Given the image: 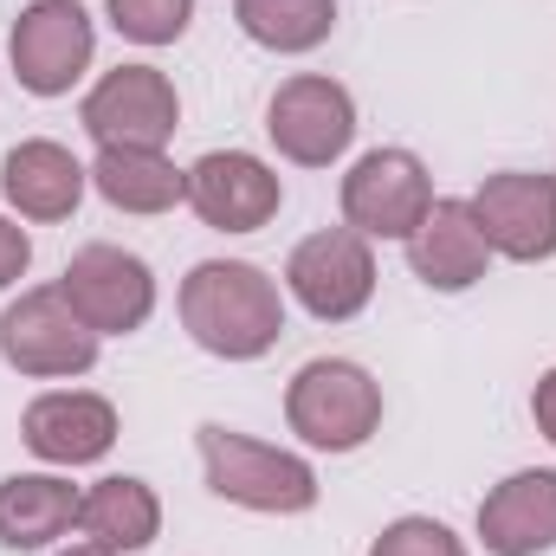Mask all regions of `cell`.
Returning <instances> with one entry per match:
<instances>
[{"mask_svg":"<svg viewBox=\"0 0 556 556\" xmlns=\"http://www.w3.org/2000/svg\"><path fill=\"white\" fill-rule=\"evenodd\" d=\"M181 330L220 363H260L285 337V291L253 260H201L175 291Z\"/></svg>","mask_w":556,"mask_h":556,"instance_id":"cell-1","label":"cell"},{"mask_svg":"<svg viewBox=\"0 0 556 556\" xmlns=\"http://www.w3.org/2000/svg\"><path fill=\"white\" fill-rule=\"evenodd\" d=\"M201 446V472H207V492L240 505V511H266V518H298L317 505V472L304 453H285V446H266L240 427H220L207 420L194 433Z\"/></svg>","mask_w":556,"mask_h":556,"instance_id":"cell-2","label":"cell"},{"mask_svg":"<svg viewBox=\"0 0 556 556\" xmlns=\"http://www.w3.org/2000/svg\"><path fill=\"white\" fill-rule=\"evenodd\" d=\"M285 427L317 453H356L382 427V382L350 356H311L285 389Z\"/></svg>","mask_w":556,"mask_h":556,"instance_id":"cell-3","label":"cell"},{"mask_svg":"<svg viewBox=\"0 0 556 556\" xmlns=\"http://www.w3.org/2000/svg\"><path fill=\"white\" fill-rule=\"evenodd\" d=\"M98 330L72 311V298L59 285H33L0 311V356L7 369L33 376V382H65V376H91L98 369Z\"/></svg>","mask_w":556,"mask_h":556,"instance_id":"cell-4","label":"cell"},{"mask_svg":"<svg viewBox=\"0 0 556 556\" xmlns=\"http://www.w3.org/2000/svg\"><path fill=\"white\" fill-rule=\"evenodd\" d=\"M91 52H98V26L78 0H26L7 33L13 78L33 98H65L91 72Z\"/></svg>","mask_w":556,"mask_h":556,"instance_id":"cell-5","label":"cell"},{"mask_svg":"<svg viewBox=\"0 0 556 556\" xmlns=\"http://www.w3.org/2000/svg\"><path fill=\"white\" fill-rule=\"evenodd\" d=\"M78 124H85V137L98 149H162L181 130L175 78L155 72V65H117V72H104L85 91Z\"/></svg>","mask_w":556,"mask_h":556,"instance_id":"cell-6","label":"cell"},{"mask_svg":"<svg viewBox=\"0 0 556 556\" xmlns=\"http://www.w3.org/2000/svg\"><path fill=\"white\" fill-rule=\"evenodd\" d=\"M285 291L317 317V324H350L376 298V253L356 227H324L291 247L285 260Z\"/></svg>","mask_w":556,"mask_h":556,"instance_id":"cell-7","label":"cell"},{"mask_svg":"<svg viewBox=\"0 0 556 556\" xmlns=\"http://www.w3.org/2000/svg\"><path fill=\"white\" fill-rule=\"evenodd\" d=\"M472 220L485 227L492 260L544 266L556 260V175L544 168H498L472 194Z\"/></svg>","mask_w":556,"mask_h":556,"instance_id":"cell-8","label":"cell"},{"mask_svg":"<svg viewBox=\"0 0 556 556\" xmlns=\"http://www.w3.org/2000/svg\"><path fill=\"white\" fill-rule=\"evenodd\" d=\"M433 207V181L415 149H369L343 175V227L363 240H408Z\"/></svg>","mask_w":556,"mask_h":556,"instance_id":"cell-9","label":"cell"},{"mask_svg":"<svg viewBox=\"0 0 556 556\" xmlns=\"http://www.w3.org/2000/svg\"><path fill=\"white\" fill-rule=\"evenodd\" d=\"M266 137L298 168H330L356 137V98L324 72H298L266 104Z\"/></svg>","mask_w":556,"mask_h":556,"instance_id":"cell-10","label":"cell"},{"mask_svg":"<svg viewBox=\"0 0 556 556\" xmlns=\"http://www.w3.org/2000/svg\"><path fill=\"white\" fill-rule=\"evenodd\" d=\"M59 291L72 298V311L98 330V337H130L155 317V273L142 253H124V247H78L72 266L59 278Z\"/></svg>","mask_w":556,"mask_h":556,"instance_id":"cell-11","label":"cell"},{"mask_svg":"<svg viewBox=\"0 0 556 556\" xmlns=\"http://www.w3.org/2000/svg\"><path fill=\"white\" fill-rule=\"evenodd\" d=\"M188 207L214 233H260L285 207V181L266 155L253 149H207L188 168Z\"/></svg>","mask_w":556,"mask_h":556,"instance_id":"cell-12","label":"cell"},{"mask_svg":"<svg viewBox=\"0 0 556 556\" xmlns=\"http://www.w3.org/2000/svg\"><path fill=\"white\" fill-rule=\"evenodd\" d=\"M20 440L46 466H98L117 446V408L91 389H52V395L26 402Z\"/></svg>","mask_w":556,"mask_h":556,"instance_id":"cell-13","label":"cell"},{"mask_svg":"<svg viewBox=\"0 0 556 556\" xmlns=\"http://www.w3.org/2000/svg\"><path fill=\"white\" fill-rule=\"evenodd\" d=\"M0 188H7V207H13L20 220L52 227V220H72V214H78V201H85V188H91V168H85L65 142L26 137V142L7 149Z\"/></svg>","mask_w":556,"mask_h":556,"instance_id":"cell-14","label":"cell"},{"mask_svg":"<svg viewBox=\"0 0 556 556\" xmlns=\"http://www.w3.org/2000/svg\"><path fill=\"white\" fill-rule=\"evenodd\" d=\"M402 247H408V266L427 291H472L492 266V247H485V227L472 220V201H453V194L427 207V220Z\"/></svg>","mask_w":556,"mask_h":556,"instance_id":"cell-15","label":"cell"},{"mask_svg":"<svg viewBox=\"0 0 556 556\" xmlns=\"http://www.w3.org/2000/svg\"><path fill=\"white\" fill-rule=\"evenodd\" d=\"M479 544L492 556L556 551V466H525L479 505Z\"/></svg>","mask_w":556,"mask_h":556,"instance_id":"cell-16","label":"cell"},{"mask_svg":"<svg viewBox=\"0 0 556 556\" xmlns=\"http://www.w3.org/2000/svg\"><path fill=\"white\" fill-rule=\"evenodd\" d=\"M78 485L59 472H13L0 479V544L7 551H52L65 531H78Z\"/></svg>","mask_w":556,"mask_h":556,"instance_id":"cell-17","label":"cell"},{"mask_svg":"<svg viewBox=\"0 0 556 556\" xmlns=\"http://www.w3.org/2000/svg\"><path fill=\"white\" fill-rule=\"evenodd\" d=\"M78 531H85L91 544H104V551L137 556L162 538V498H155L149 479L111 472V479H98V485L78 498Z\"/></svg>","mask_w":556,"mask_h":556,"instance_id":"cell-18","label":"cell"},{"mask_svg":"<svg viewBox=\"0 0 556 556\" xmlns=\"http://www.w3.org/2000/svg\"><path fill=\"white\" fill-rule=\"evenodd\" d=\"M91 188L117 214H168L188 201V168H175L162 149H98Z\"/></svg>","mask_w":556,"mask_h":556,"instance_id":"cell-19","label":"cell"},{"mask_svg":"<svg viewBox=\"0 0 556 556\" xmlns=\"http://www.w3.org/2000/svg\"><path fill=\"white\" fill-rule=\"evenodd\" d=\"M233 20L253 46L298 59L337 33V0H233Z\"/></svg>","mask_w":556,"mask_h":556,"instance_id":"cell-20","label":"cell"},{"mask_svg":"<svg viewBox=\"0 0 556 556\" xmlns=\"http://www.w3.org/2000/svg\"><path fill=\"white\" fill-rule=\"evenodd\" d=\"M104 13L130 46H175L194 26V0H104Z\"/></svg>","mask_w":556,"mask_h":556,"instance_id":"cell-21","label":"cell"},{"mask_svg":"<svg viewBox=\"0 0 556 556\" xmlns=\"http://www.w3.org/2000/svg\"><path fill=\"white\" fill-rule=\"evenodd\" d=\"M369 556H466V544L440 518H395V525H382Z\"/></svg>","mask_w":556,"mask_h":556,"instance_id":"cell-22","label":"cell"},{"mask_svg":"<svg viewBox=\"0 0 556 556\" xmlns=\"http://www.w3.org/2000/svg\"><path fill=\"white\" fill-rule=\"evenodd\" d=\"M26 266H33V240H26V227H20V220H7V214H0V291H7V285H20Z\"/></svg>","mask_w":556,"mask_h":556,"instance_id":"cell-23","label":"cell"},{"mask_svg":"<svg viewBox=\"0 0 556 556\" xmlns=\"http://www.w3.org/2000/svg\"><path fill=\"white\" fill-rule=\"evenodd\" d=\"M531 420H538V433L556 446V369H544L538 389H531Z\"/></svg>","mask_w":556,"mask_h":556,"instance_id":"cell-24","label":"cell"},{"mask_svg":"<svg viewBox=\"0 0 556 556\" xmlns=\"http://www.w3.org/2000/svg\"><path fill=\"white\" fill-rule=\"evenodd\" d=\"M52 556H117V551H104V544H91V538H85V544H72V551H52Z\"/></svg>","mask_w":556,"mask_h":556,"instance_id":"cell-25","label":"cell"}]
</instances>
